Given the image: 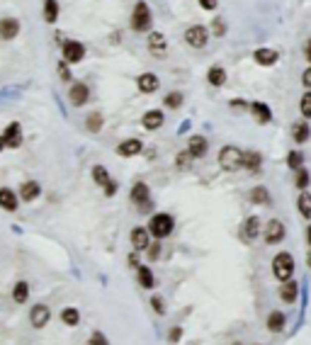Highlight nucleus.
I'll return each mask as SVG.
<instances>
[{
	"label": "nucleus",
	"instance_id": "1",
	"mask_svg": "<svg viewBox=\"0 0 311 345\" xmlns=\"http://www.w3.org/2000/svg\"><path fill=\"white\" fill-rule=\"evenodd\" d=\"M219 166L226 173H236L238 168H243V151H238L236 146H224L219 151Z\"/></svg>",
	"mask_w": 311,
	"mask_h": 345
},
{
	"label": "nucleus",
	"instance_id": "2",
	"mask_svg": "<svg viewBox=\"0 0 311 345\" xmlns=\"http://www.w3.org/2000/svg\"><path fill=\"white\" fill-rule=\"evenodd\" d=\"M292 272H294L292 255H289V253H277V255L272 258V275L277 277V280H282V282H289Z\"/></svg>",
	"mask_w": 311,
	"mask_h": 345
},
{
	"label": "nucleus",
	"instance_id": "3",
	"mask_svg": "<svg viewBox=\"0 0 311 345\" xmlns=\"http://www.w3.org/2000/svg\"><path fill=\"white\" fill-rule=\"evenodd\" d=\"M173 226H175V221L170 214H153L149 221V231L156 238H165V236H170L173 231Z\"/></svg>",
	"mask_w": 311,
	"mask_h": 345
},
{
	"label": "nucleus",
	"instance_id": "4",
	"mask_svg": "<svg viewBox=\"0 0 311 345\" xmlns=\"http://www.w3.org/2000/svg\"><path fill=\"white\" fill-rule=\"evenodd\" d=\"M149 27H151V10H149V5L141 0V3H136L134 15H132V29L146 32Z\"/></svg>",
	"mask_w": 311,
	"mask_h": 345
},
{
	"label": "nucleus",
	"instance_id": "5",
	"mask_svg": "<svg viewBox=\"0 0 311 345\" xmlns=\"http://www.w3.org/2000/svg\"><path fill=\"white\" fill-rule=\"evenodd\" d=\"M207 39H209V32H207L202 25H192V27H188V32H185V42H188L190 46H195V49H202L204 44H207Z\"/></svg>",
	"mask_w": 311,
	"mask_h": 345
},
{
	"label": "nucleus",
	"instance_id": "6",
	"mask_svg": "<svg viewBox=\"0 0 311 345\" xmlns=\"http://www.w3.org/2000/svg\"><path fill=\"white\" fill-rule=\"evenodd\" d=\"M149 197H151L149 185H146V182H134V187H132V202H134V204H139L144 212H149V209H151Z\"/></svg>",
	"mask_w": 311,
	"mask_h": 345
},
{
	"label": "nucleus",
	"instance_id": "7",
	"mask_svg": "<svg viewBox=\"0 0 311 345\" xmlns=\"http://www.w3.org/2000/svg\"><path fill=\"white\" fill-rule=\"evenodd\" d=\"M49 318H51V311H49V306H44V304H37V306L32 309V314H29V323H32V328H44V326L49 323Z\"/></svg>",
	"mask_w": 311,
	"mask_h": 345
},
{
	"label": "nucleus",
	"instance_id": "8",
	"mask_svg": "<svg viewBox=\"0 0 311 345\" xmlns=\"http://www.w3.org/2000/svg\"><path fill=\"white\" fill-rule=\"evenodd\" d=\"M85 56V46L81 42H66L64 44V61L66 63H78Z\"/></svg>",
	"mask_w": 311,
	"mask_h": 345
},
{
	"label": "nucleus",
	"instance_id": "9",
	"mask_svg": "<svg viewBox=\"0 0 311 345\" xmlns=\"http://www.w3.org/2000/svg\"><path fill=\"white\" fill-rule=\"evenodd\" d=\"M88 95H90V90H88L85 83H73L71 90H68V100H71V105H76V107H83V105L88 102Z\"/></svg>",
	"mask_w": 311,
	"mask_h": 345
},
{
	"label": "nucleus",
	"instance_id": "10",
	"mask_svg": "<svg viewBox=\"0 0 311 345\" xmlns=\"http://www.w3.org/2000/svg\"><path fill=\"white\" fill-rule=\"evenodd\" d=\"M3 139H5L8 149H20V144H22V126L17 124V122L8 124V129L3 131Z\"/></svg>",
	"mask_w": 311,
	"mask_h": 345
},
{
	"label": "nucleus",
	"instance_id": "11",
	"mask_svg": "<svg viewBox=\"0 0 311 345\" xmlns=\"http://www.w3.org/2000/svg\"><path fill=\"white\" fill-rule=\"evenodd\" d=\"M263 236H265V243H280L284 238V226H282V221H277V219H272L268 226H265V231H263Z\"/></svg>",
	"mask_w": 311,
	"mask_h": 345
},
{
	"label": "nucleus",
	"instance_id": "12",
	"mask_svg": "<svg viewBox=\"0 0 311 345\" xmlns=\"http://www.w3.org/2000/svg\"><path fill=\"white\" fill-rule=\"evenodd\" d=\"M149 51L156 58H163L165 56V51H168V44H165V37H163L161 32H153L149 37Z\"/></svg>",
	"mask_w": 311,
	"mask_h": 345
},
{
	"label": "nucleus",
	"instance_id": "13",
	"mask_svg": "<svg viewBox=\"0 0 311 345\" xmlns=\"http://www.w3.org/2000/svg\"><path fill=\"white\" fill-rule=\"evenodd\" d=\"M20 34V22L15 17H3L0 20V37L3 39H15Z\"/></svg>",
	"mask_w": 311,
	"mask_h": 345
},
{
	"label": "nucleus",
	"instance_id": "14",
	"mask_svg": "<svg viewBox=\"0 0 311 345\" xmlns=\"http://www.w3.org/2000/svg\"><path fill=\"white\" fill-rule=\"evenodd\" d=\"M141 149H144V144H141L139 139H127V141H122V144L117 146V153H119L122 158H132L136 153H141Z\"/></svg>",
	"mask_w": 311,
	"mask_h": 345
},
{
	"label": "nucleus",
	"instance_id": "15",
	"mask_svg": "<svg viewBox=\"0 0 311 345\" xmlns=\"http://www.w3.org/2000/svg\"><path fill=\"white\" fill-rule=\"evenodd\" d=\"M149 229H141V226H136V229H132V246H134V250H144L149 248Z\"/></svg>",
	"mask_w": 311,
	"mask_h": 345
},
{
	"label": "nucleus",
	"instance_id": "16",
	"mask_svg": "<svg viewBox=\"0 0 311 345\" xmlns=\"http://www.w3.org/2000/svg\"><path fill=\"white\" fill-rule=\"evenodd\" d=\"M136 85H139V90H141V93H156L161 83H158V78H156L153 73H144V76H139Z\"/></svg>",
	"mask_w": 311,
	"mask_h": 345
},
{
	"label": "nucleus",
	"instance_id": "17",
	"mask_svg": "<svg viewBox=\"0 0 311 345\" xmlns=\"http://www.w3.org/2000/svg\"><path fill=\"white\" fill-rule=\"evenodd\" d=\"M0 207L5 212H15L17 209V194L10 187H0Z\"/></svg>",
	"mask_w": 311,
	"mask_h": 345
},
{
	"label": "nucleus",
	"instance_id": "18",
	"mask_svg": "<svg viewBox=\"0 0 311 345\" xmlns=\"http://www.w3.org/2000/svg\"><path fill=\"white\" fill-rule=\"evenodd\" d=\"M188 151L192 158H202L204 153H207V139L204 136H192L188 144Z\"/></svg>",
	"mask_w": 311,
	"mask_h": 345
},
{
	"label": "nucleus",
	"instance_id": "19",
	"mask_svg": "<svg viewBox=\"0 0 311 345\" xmlns=\"http://www.w3.org/2000/svg\"><path fill=\"white\" fill-rule=\"evenodd\" d=\"M41 192V187H39V182H34V180H27L22 187H20V197L25 199V202H32V199H37Z\"/></svg>",
	"mask_w": 311,
	"mask_h": 345
},
{
	"label": "nucleus",
	"instance_id": "20",
	"mask_svg": "<svg viewBox=\"0 0 311 345\" xmlns=\"http://www.w3.org/2000/svg\"><path fill=\"white\" fill-rule=\"evenodd\" d=\"M144 126L146 129H161L163 126V112L161 110H149L146 114H144Z\"/></svg>",
	"mask_w": 311,
	"mask_h": 345
},
{
	"label": "nucleus",
	"instance_id": "21",
	"mask_svg": "<svg viewBox=\"0 0 311 345\" xmlns=\"http://www.w3.org/2000/svg\"><path fill=\"white\" fill-rule=\"evenodd\" d=\"M256 61L258 63H260V66H272V63H275V61H277V51H275V49H258L256 54Z\"/></svg>",
	"mask_w": 311,
	"mask_h": 345
},
{
	"label": "nucleus",
	"instance_id": "22",
	"mask_svg": "<svg viewBox=\"0 0 311 345\" xmlns=\"http://www.w3.org/2000/svg\"><path fill=\"white\" fill-rule=\"evenodd\" d=\"M251 110H253V114H256V119L260 122V124H268L272 119V112L268 105H263V102H253L251 105Z\"/></svg>",
	"mask_w": 311,
	"mask_h": 345
},
{
	"label": "nucleus",
	"instance_id": "23",
	"mask_svg": "<svg viewBox=\"0 0 311 345\" xmlns=\"http://www.w3.org/2000/svg\"><path fill=\"white\" fill-rule=\"evenodd\" d=\"M260 163H263L260 153H256V151H245L243 153V168H245V170L258 173V170H260Z\"/></svg>",
	"mask_w": 311,
	"mask_h": 345
},
{
	"label": "nucleus",
	"instance_id": "24",
	"mask_svg": "<svg viewBox=\"0 0 311 345\" xmlns=\"http://www.w3.org/2000/svg\"><path fill=\"white\" fill-rule=\"evenodd\" d=\"M297 294H299V285L297 282H284L282 285V290H280V297H282V302H287V304H292L294 299H297Z\"/></svg>",
	"mask_w": 311,
	"mask_h": 345
},
{
	"label": "nucleus",
	"instance_id": "25",
	"mask_svg": "<svg viewBox=\"0 0 311 345\" xmlns=\"http://www.w3.org/2000/svg\"><path fill=\"white\" fill-rule=\"evenodd\" d=\"M258 234H260V221H258V217L245 219V224H243V238L245 241H253Z\"/></svg>",
	"mask_w": 311,
	"mask_h": 345
},
{
	"label": "nucleus",
	"instance_id": "26",
	"mask_svg": "<svg viewBox=\"0 0 311 345\" xmlns=\"http://www.w3.org/2000/svg\"><path fill=\"white\" fill-rule=\"evenodd\" d=\"M136 275H139V282H141V287H146V290H151V287L156 285V280H153V272H151L146 265H139V267H136Z\"/></svg>",
	"mask_w": 311,
	"mask_h": 345
},
{
	"label": "nucleus",
	"instance_id": "27",
	"mask_svg": "<svg viewBox=\"0 0 311 345\" xmlns=\"http://www.w3.org/2000/svg\"><path fill=\"white\" fill-rule=\"evenodd\" d=\"M207 81L212 85H224L226 83V71L221 68V66H212L209 73H207Z\"/></svg>",
	"mask_w": 311,
	"mask_h": 345
},
{
	"label": "nucleus",
	"instance_id": "28",
	"mask_svg": "<svg viewBox=\"0 0 311 345\" xmlns=\"http://www.w3.org/2000/svg\"><path fill=\"white\" fill-rule=\"evenodd\" d=\"M13 299L17 304H25L29 299V285L27 282H17L13 287Z\"/></svg>",
	"mask_w": 311,
	"mask_h": 345
},
{
	"label": "nucleus",
	"instance_id": "29",
	"mask_svg": "<svg viewBox=\"0 0 311 345\" xmlns=\"http://www.w3.org/2000/svg\"><path fill=\"white\" fill-rule=\"evenodd\" d=\"M268 328L272 333H280L284 328V314L282 311H272L270 316H268Z\"/></svg>",
	"mask_w": 311,
	"mask_h": 345
},
{
	"label": "nucleus",
	"instance_id": "30",
	"mask_svg": "<svg viewBox=\"0 0 311 345\" xmlns=\"http://www.w3.org/2000/svg\"><path fill=\"white\" fill-rule=\"evenodd\" d=\"M61 318H64V323H66V326H78L81 314H78V309H76V306H66V309L61 311Z\"/></svg>",
	"mask_w": 311,
	"mask_h": 345
},
{
	"label": "nucleus",
	"instance_id": "31",
	"mask_svg": "<svg viewBox=\"0 0 311 345\" xmlns=\"http://www.w3.org/2000/svg\"><path fill=\"white\" fill-rule=\"evenodd\" d=\"M56 17H58V3L56 0H44V20L56 22Z\"/></svg>",
	"mask_w": 311,
	"mask_h": 345
},
{
	"label": "nucleus",
	"instance_id": "32",
	"mask_svg": "<svg viewBox=\"0 0 311 345\" xmlns=\"http://www.w3.org/2000/svg\"><path fill=\"white\" fill-rule=\"evenodd\" d=\"M297 207H299V212H301V217L311 219V194L309 192H301V194H299Z\"/></svg>",
	"mask_w": 311,
	"mask_h": 345
},
{
	"label": "nucleus",
	"instance_id": "33",
	"mask_svg": "<svg viewBox=\"0 0 311 345\" xmlns=\"http://www.w3.org/2000/svg\"><path fill=\"white\" fill-rule=\"evenodd\" d=\"M93 180L97 182V185H102V187H107L109 182H112V180H109V175H107V168H105V166H95L93 168Z\"/></svg>",
	"mask_w": 311,
	"mask_h": 345
},
{
	"label": "nucleus",
	"instance_id": "34",
	"mask_svg": "<svg viewBox=\"0 0 311 345\" xmlns=\"http://www.w3.org/2000/svg\"><path fill=\"white\" fill-rule=\"evenodd\" d=\"M251 202H256V204H268L270 202V194L265 187H253L251 190Z\"/></svg>",
	"mask_w": 311,
	"mask_h": 345
},
{
	"label": "nucleus",
	"instance_id": "35",
	"mask_svg": "<svg viewBox=\"0 0 311 345\" xmlns=\"http://www.w3.org/2000/svg\"><path fill=\"white\" fill-rule=\"evenodd\" d=\"M292 136H294V141H306L309 139V124L297 122V124L292 126Z\"/></svg>",
	"mask_w": 311,
	"mask_h": 345
},
{
	"label": "nucleus",
	"instance_id": "36",
	"mask_svg": "<svg viewBox=\"0 0 311 345\" xmlns=\"http://www.w3.org/2000/svg\"><path fill=\"white\" fill-rule=\"evenodd\" d=\"M85 126H88V131H93V134H97V131L102 129V114H97V112H93V114L88 117V122H85Z\"/></svg>",
	"mask_w": 311,
	"mask_h": 345
},
{
	"label": "nucleus",
	"instance_id": "37",
	"mask_svg": "<svg viewBox=\"0 0 311 345\" xmlns=\"http://www.w3.org/2000/svg\"><path fill=\"white\" fill-rule=\"evenodd\" d=\"M299 110H301V114H304L306 119H311V90H309V93H304V95H301V102H299Z\"/></svg>",
	"mask_w": 311,
	"mask_h": 345
},
{
	"label": "nucleus",
	"instance_id": "38",
	"mask_svg": "<svg viewBox=\"0 0 311 345\" xmlns=\"http://www.w3.org/2000/svg\"><path fill=\"white\" fill-rule=\"evenodd\" d=\"M287 166L294 168V170H301V166H304V156L299 151H292L289 153V158H287Z\"/></svg>",
	"mask_w": 311,
	"mask_h": 345
},
{
	"label": "nucleus",
	"instance_id": "39",
	"mask_svg": "<svg viewBox=\"0 0 311 345\" xmlns=\"http://www.w3.org/2000/svg\"><path fill=\"white\" fill-rule=\"evenodd\" d=\"M180 105H182V95H180V93H168V95H165V107L177 110Z\"/></svg>",
	"mask_w": 311,
	"mask_h": 345
},
{
	"label": "nucleus",
	"instance_id": "40",
	"mask_svg": "<svg viewBox=\"0 0 311 345\" xmlns=\"http://www.w3.org/2000/svg\"><path fill=\"white\" fill-rule=\"evenodd\" d=\"M58 76H61V81H71V71H68L66 61H61V63H58Z\"/></svg>",
	"mask_w": 311,
	"mask_h": 345
},
{
	"label": "nucleus",
	"instance_id": "41",
	"mask_svg": "<svg viewBox=\"0 0 311 345\" xmlns=\"http://www.w3.org/2000/svg\"><path fill=\"white\" fill-rule=\"evenodd\" d=\"M306 185H309V175H306L304 170H299V173H297V187H299V190H304Z\"/></svg>",
	"mask_w": 311,
	"mask_h": 345
},
{
	"label": "nucleus",
	"instance_id": "42",
	"mask_svg": "<svg viewBox=\"0 0 311 345\" xmlns=\"http://www.w3.org/2000/svg\"><path fill=\"white\" fill-rule=\"evenodd\" d=\"M151 306L156 309V314H165V306H163L161 297H153V299H151Z\"/></svg>",
	"mask_w": 311,
	"mask_h": 345
},
{
	"label": "nucleus",
	"instance_id": "43",
	"mask_svg": "<svg viewBox=\"0 0 311 345\" xmlns=\"http://www.w3.org/2000/svg\"><path fill=\"white\" fill-rule=\"evenodd\" d=\"M90 343H93V345H107V340H105V335H102V333H93Z\"/></svg>",
	"mask_w": 311,
	"mask_h": 345
},
{
	"label": "nucleus",
	"instance_id": "44",
	"mask_svg": "<svg viewBox=\"0 0 311 345\" xmlns=\"http://www.w3.org/2000/svg\"><path fill=\"white\" fill-rule=\"evenodd\" d=\"M188 161H190V151H182V153H180V158H177V166L185 168V166H188Z\"/></svg>",
	"mask_w": 311,
	"mask_h": 345
},
{
	"label": "nucleus",
	"instance_id": "45",
	"mask_svg": "<svg viewBox=\"0 0 311 345\" xmlns=\"http://www.w3.org/2000/svg\"><path fill=\"white\" fill-rule=\"evenodd\" d=\"M158 255H161V246L156 243V246H151V248H149V258H151V260H156Z\"/></svg>",
	"mask_w": 311,
	"mask_h": 345
},
{
	"label": "nucleus",
	"instance_id": "46",
	"mask_svg": "<svg viewBox=\"0 0 311 345\" xmlns=\"http://www.w3.org/2000/svg\"><path fill=\"white\" fill-rule=\"evenodd\" d=\"M200 5H202L204 10H214V8H217V0H200Z\"/></svg>",
	"mask_w": 311,
	"mask_h": 345
},
{
	"label": "nucleus",
	"instance_id": "47",
	"mask_svg": "<svg viewBox=\"0 0 311 345\" xmlns=\"http://www.w3.org/2000/svg\"><path fill=\"white\" fill-rule=\"evenodd\" d=\"M301 83L306 85V88H311V66L304 71V76H301Z\"/></svg>",
	"mask_w": 311,
	"mask_h": 345
},
{
	"label": "nucleus",
	"instance_id": "48",
	"mask_svg": "<svg viewBox=\"0 0 311 345\" xmlns=\"http://www.w3.org/2000/svg\"><path fill=\"white\" fill-rule=\"evenodd\" d=\"M117 192V182H114V180H112V182H109L107 187H105V194H107V197H112V194Z\"/></svg>",
	"mask_w": 311,
	"mask_h": 345
},
{
	"label": "nucleus",
	"instance_id": "49",
	"mask_svg": "<svg viewBox=\"0 0 311 345\" xmlns=\"http://www.w3.org/2000/svg\"><path fill=\"white\" fill-rule=\"evenodd\" d=\"M214 32H217L219 37L224 34V22H221V20H217V22H214Z\"/></svg>",
	"mask_w": 311,
	"mask_h": 345
},
{
	"label": "nucleus",
	"instance_id": "50",
	"mask_svg": "<svg viewBox=\"0 0 311 345\" xmlns=\"http://www.w3.org/2000/svg\"><path fill=\"white\" fill-rule=\"evenodd\" d=\"M180 335H182V331H180V328H173V331H170V340H177Z\"/></svg>",
	"mask_w": 311,
	"mask_h": 345
},
{
	"label": "nucleus",
	"instance_id": "51",
	"mask_svg": "<svg viewBox=\"0 0 311 345\" xmlns=\"http://www.w3.org/2000/svg\"><path fill=\"white\" fill-rule=\"evenodd\" d=\"M136 260H139V258H136V253H132V255H129V265H136Z\"/></svg>",
	"mask_w": 311,
	"mask_h": 345
},
{
	"label": "nucleus",
	"instance_id": "52",
	"mask_svg": "<svg viewBox=\"0 0 311 345\" xmlns=\"http://www.w3.org/2000/svg\"><path fill=\"white\" fill-rule=\"evenodd\" d=\"M306 58L311 61V39H309V44H306Z\"/></svg>",
	"mask_w": 311,
	"mask_h": 345
},
{
	"label": "nucleus",
	"instance_id": "53",
	"mask_svg": "<svg viewBox=\"0 0 311 345\" xmlns=\"http://www.w3.org/2000/svg\"><path fill=\"white\" fill-rule=\"evenodd\" d=\"M5 149V139H3V134H0V151Z\"/></svg>",
	"mask_w": 311,
	"mask_h": 345
},
{
	"label": "nucleus",
	"instance_id": "54",
	"mask_svg": "<svg viewBox=\"0 0 311 345\" xmlns=\"http://www.w3.org/2000/svg\"><path fill=\"white\" fill-rule=\"evenodd\" d=\"M306 238H309V246H311V226L306 229Z\"/></svg>",
	"mask_w": 311,
	"mask_h": 345
},
{
	"label": "nucleus",
	"instance_id": "55",
	"mask_svg": "<svg viewBox=\"0 0 311 345\" xmlns=\"http://www.w3.org/2000/svg\"><path fill=\"white\" fill-rule=\"evenodd\" d=\"M309 265H311V250H309Z\"/></svg>",
	"mask_w": 311,
	"mask_h": 345
},
{
	"label": "nucleus",
	"instance_id": "56",
	"mask_svg": "<svg viewBox=\"0 0 311 345\" xmlns=\"http://www.w3.org/2000/svg\"><path fill=\"white\" fill-rule=\"evenodd\" d=\"M233 345H241V343H233Z\"/></svg>",
	"mask_w": 311,
	"mask_h": 345
},
{
	"label": "nucleus",
	"instance_id": "57",
	"mask_svg": "<svg viewBox=\"0 0 311 345\" xmlns=\"http://www.w3.org/2000/svg\"><path fill=\"white\" fill-rule=\"evenodd\" d=\"M85 345H93V343H85Z\"/></svg>",
	"mask_w": 311,
	"mask_h": 345
}]
</instances>
